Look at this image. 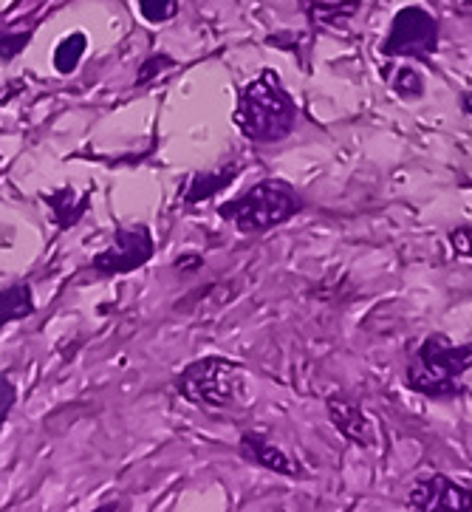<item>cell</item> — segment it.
<instances>
[{
  "label": "cell",
  "instance_id": "cell-16",
  "mask_svg": "<svg viewBox=\"0 0 472 512\" xmlns=\"http://www.w3.org/2000/svg\"><path fill=\"white\" fill-rule=\"evenodd\" d=\"M139 15L147 23H167L179 15V0H139Z\"/></svg>",
  "mask_w": 472,
  "mask_h": 512
},
{
  "label": "cell",
  "instance_id": "cell-9",
  "mask_svg": "<svg viewBox=\"0 0 472 512\" xmlns=\"http://www.w3.org/2000/svg\"><path fill=\"white\" fill-rule=\"evenodd\" d=\"M326 411H328V419H331V425L340 430L345 442H351V445H357V447L374 445V439H376L374 425H371V419L359 411V405H354L351 399L334 394V397H328Z\"/></svg>",
  "mask_w": 472,
  "mask_h": 512
},
{
  "label": "cell",
  "instance_id": "cell-11",
  "mask_svg": "<svg viewBox=\"0 0 472 512\" xmlns=\"http://www.w3.org/2000/svg\"><path fill=\"white\" fill-rule=\"evenodd\" d=\"M238 173H241V167L232 165V167H221V170H215V173H196L190 184H187V190H184V207H196L201 201H210L212 196H218L221 190H227L229 184L238 179Z\"/></svg>",
  "mask_w": 472,
  "mask_h": 512
},
{
  "label": "cell",
  "instance_id": "cell-4",
  "mask_svg": "<svg viewBox=\"0 0 472 512\" xmlns=\"http://www.w3.org/2000/svg\"><path fill=\"white\" fill-rule=\"evenodd\" d=\"M303 210V199L286 182L263 179L252 184L238 199L218 207V215L232 221L241 232H266L292 221Z\"/></svg>",
  "mask_w": 472,
  "mask_h": 512
},
{
  "label": "cell",
  "instance_id": "cell-13",
  "mask_svg": "<svg viewBox=\"0 0 472 512\" xmlns=\"http://www.w3.org/2000/svg\"><path fill=\"white\" fill-rule=\"evenodd\" d=\"M85 49H88V37L82 32L68 34L60 40V46L54 49V68L60 71V74H71V71H77L80 66V60L85 57Z\"/></svg>",
  "mask_w": 472,
  "mask_h": 512
},
{
  "label": "cell",
  "instance_id": "cell-18",
  "mask_svg": "<svg viewBox=\"0 0 472 512\" xmlns=\"http://www.w3.org/2000/svg\"><path fill=\"white\" fill-rule=\"evenodd\" d=\"M176 66V60L170 54H150L142 68H139V77H136V85H147L150 80H156L159 74H164L167 68Z\"/></svg>",
  "mask_w": 472,
  "mask_h": 512
},
{
  "label": "cell",
  "instance_id": "cell-3",
  "mask_svg": "<svg viewBox=\"0 0 472 512\" xmlns=\"http://www.w3.org/2000/svg\"><path fill=\"white\" fill-rule=\"evenodd\" d=\"M249 374L241 363H232L224 357H204L190 363L176 377L179 397L193 402L198 408L227 411L241 405L249 397Z\"/></svg>",
  "mask_w": 472,
  "mask_h": 512
},
{
  "label": "cell",
  "instance_id": "cell-15",
  "mask_svg": "<svg viewBox=\"0 0 472 512\" xmlns=\"http://www.w3.org/2000/svg\"><path fill=\"white\" fill-rule=\"evenodd\" d=\"M393 94H399L402 100H419L424 94V80L419 71H413L410 66L393 68V74L388 77Z\"/></svg>",
  "mask_w": 472,
  "mask_h": 512
},
{
  "label": "cell",
  "instance_id": "cell-7",
  "mask_svg": "<svg viewBox=\"0 0 472 512\" xmlns=\"http://www.w3.org/2000/svg\"><path fill=\"white\" fill-rule=\"evenodd\" d=\"M407 507L419 512H470L472 490L441 473L419 476L407 490Z\"/></svg>",
  "mask_w": 472,
  "mask_h": 512
},
{
  "label": "cell",
  "instance_id": "cell-20",
  "mask_svg": "<svg viewBox=\"0 0 472 512\" xmlns=\"http://www.w3.org/2000/svg\"><path fill=\"white\" fill-rule=\"evenodd\" d=\"M17 402V388L15 382L9 380L6 374H0V428L6 425V419H9V413L15 408Z\"/></svg>",
  "mask_w": 472,
  "mask_h": 512
},
{
  "label": "cell",
  "instance_id": "cell-17",
  "mask_svg": "<svg viewBox=\"0 0 472 512\" xmlns=\"http://www.w3.org/2000/svg\"><path fill=\"white\" fill-rule=\"evenodd\" d=\"M34 29H26V32H3L0 29V60L9 63L15 60L20 51H26V46L32 43Z\"/></svg>",
  "mask_w": 472,
  "mask_h": 512
},
{
  "label": "cell",
  "instance_id": "cell-6",
  "mask_svg": "<svg viewBox=\"0 0 472 512\" xmlns=\"http://www.w3.org/2000/svg\"><path fill=\"white\" fill-rule=\"evenodd\" d=\"M153 232L147 227H122L116 230L114 244L108 249H102L99 255H94V272L111 278V275H128L133 269L145 266L150 258H153Z\"/></svg>",
  "mask_w": 472,
  "mask_h": 512
},
{
  "label": "cell",
  "instance_id": "cell-19",
  "mask_svg": "<svg viewBox=\"0 0 472 512\" xmlns=\"http://www.w3.org/2000/svg\"><path fill=\"white\" fill-rule=\"evenodd\" d=\"M447 241H450V249L456 252L458 258H470L472 261V224L450 230Z\"/></svg>",
  "mask_w": 472,
  "mask_h": 512
},
{
  "label": "cell",
  "instance_id": "cell-22",
  "mask_svg": "<svg viewBox=\"0 0 472 512\" xmlns=\"http://www.w3.org/2000/svg\"><path fill=\"white\" fill-rule=\"evenodd\" d=\"M461 108H464V114L472 116V94H464V97H461Z\"/></svg>",
  "mask_w": 472,
  "mask_h": 512
},
{
  "label": "cell",
  "instance_id": "cell-12",
  "mask_svg": "<svg viewBox=\"0 0 472 512\" xmlns=\"http://www.w3.org/2000/svg\"><path fill=\"white\" fill-rule=\"evenodd\" d=\"M34 312V292L29 283H12L0 292V331L9 323L23 320Z\"/></svg>",
  "mask_w": 472,
  "mask_h": 512
},
{
  "label": "cell",
  "instance_id": "cell-8",
  "mask_svg": "<svg viewBox=\"0 0 472 512\" xmlns=\"http://www.w3.org/2000/svg\"><path fill=\"white\" fill-rule=\"evenodd\" d=\"M238 453L244 456L246 462L258 464L263 470H272L277 476H289V479H300L306 470L303 464L297 462L294 456H289L280 445H275L266 433L261 430H246L241 433V442H238Z\"/></svg>",
  "mask_w": 472,
  "mask_h": 512
},
{
  "label": "cell",
  "instance_id": "cell-5",
  "mask_svg": "<svg viewBox=\"0 0 472 512\" xmlns=\"http://www.w3.org/2000/svg\"><path fill=\"white\" fill-rule=\"evenodd\" d=\"M441 26L439 17L419 3L402 6L391 20V32L382 40V54L385 57H399V60H419L430 63L433 54L439 51Z\"/></svg>",
  "mask_w": 472,
  "mask_h": 512
},
{
  "label": "cell",
  "instance_id": "cell-2",
  "mask_svg": "<svg viewBox=\"0 0 472 512\" xmlns=\"http://www.w3.org/2000/svg\"><path fill=\"white\" fill-rule=\"evenodd\" d=\"M472 368V343H453L447 334H427L407 363L410 391L430 399H450L464 391V374Z\"/></svg>",
  "mask_w": 472,
  "mask_h": 512
},
{
  "label": "cell",
  "instance_id": "cell-10",
  "mask_svg": "<svg viewBox=\"0 0 472 512\" xmlns=\"http://www.w3.org/2000/svg\"><path fill=\"white\" fill-rule=\"evenodd\" d=\"M43 201L51 207V218L60 230H71L82 215L88 213L91 193H74V187H60L54 193H43Z\"/></svg>",
  "mask_w": 472,
  "mask_h": 512
},
{
  "label": "cell",
  "instance_id": "cell-21",
  "mask_svg": "<svg viewBox=\"0 0 472 512\" xmlns=\"http://www.w3.org/2000/svg\"><path fill=\"white\" fill-rule=\"evenodd\" d=\"M456 12L461 17H470L472 20V0H456Z\"/></svg>",
  "mask_w": 472,
  "mask_h": 512
},
{
  "label": "cell",
  "instance_id": "cell-14",
  "mask_svg": "<svg viewBox=\"0 0 472 512\" xmlns=\"http://www.w3.org/2000/svg\"><path fill=\"white\" fill-rule=\"evenodd\" d=\"M311 23L317 26H331L337 20H348L359 12V0H340V3H309Z\"/></svg>",
  "mask_w": 472,
  "mask_h": 512
},
{
  "label": "cell",
  "instance_id": "cell-1",
  "mask_svg": "<svg viewBox=\"0 0 472 512\" xmlns=\"http://www.w3.org/2000/svg\"><path fill=\"white\" fill-rule=\"evenodd\" d=\"M235 125L255 145H277L289 139L297 125V105L272 68H263L241 88L235 105Z\"/></svg>",
  "mask_w": 472,
  "mask_h": 512
}]
</instances>
